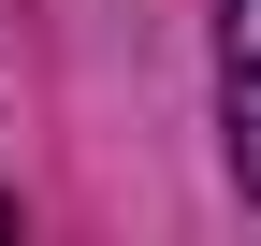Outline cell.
Returning <instances> with one entry per match:
<instances>
[{
    "mask_svg": "<svg viewBox=\"0 0 261 246\" xmlns=\"http://www.w3.org/2000/svg\"><path fill=\"white\" fill-rule=\"evenodd\" d=\"M0 218H15V203H0Z\"/></svg>",
    "mask_w": 261,
    "mask_h": 246,
    "instance_id": "obj_2",
    "label": "cell"
},
{
    "mask_svg": "<svg viewBox=\"0 0 261 246\" xmlns=\"http://www.w3.org/2000/svg\"><path fill=\"white\" fill-rule=\"evenodd\" d=\"M218 145H232V189L261 203V0H218Z\"/></svg>",
    "mask_w": 261,
    "mask_h": 246,
    "instance_id": "obj_1",
    "label": "cell"
}]
</instances>
